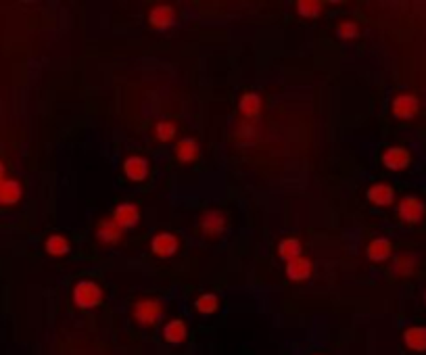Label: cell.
I'll use <instances>...</instances> for the list:
<instances>
[{"label":"cell","instance_id":"6","mask_svg":"<svg viewBox=\"0 0 426 355\" xmlns=\"http://www.w3.org/2000/svg\"><path fill=\"white\" fill-rule=\"evenodd\" d=\"M178 247H180V243L172 232H157L153 236V241H151V251L161 259L174 257Z\"/></svg>","mask_w":426,"mask_h":355},{"label":"cell","instance_id":"16","mask_svg":"<svg viewBox=\"0 0 426 355\" xmlns=\"http://www.w3.org/2000/svg\"><path fill=\"white\" fill-rule=\"evenodd\" d=\"M188 337V328H186V322L176 318V320H169L163 328V339L167 343H172V345H182Z\"/></svg>","mask_w":426,"mask_h":355},{"label":"cell","instance_id":"17","mask_svg":"<svg viewBox=\"0 0 426 355\" xmlns=\"http://www.w3.org/2000/svg\"><path fill=\"white\" fill-rule=\"evenodd\" d=\"M199 142L195 138H182L178 144H176V157H178V161L182 163H195L199 159Z\"/></svg>","mask_w":426,"mask_h":355},{"label":"cell","instance_id":"4","mask_svg":"<svg viewBox=\"0 0 426 355\" xmlns=\"http://www.w3.org/2000/svg\"><path fill=\"white\" fill-rule=\"evenodd\" d=\"M412 163V153L405 146H389L382 153V166L391 172H403Z\"/></svg>","mask_w":426,"mask_h":355},{"label":"cell","instance_id":"23","mask_svg":"<svg viewBox=\"0 0 426 355\" xmlns=\"http://www.w3.org/2000/svg\"><path fill=\"white\" fill-rule=\"evenodd\" d=\"M176 136V124L174 122H157L155 124V138L159 142H169Z\"/></svg>","mask_w":426,"mask_h":355},{"label":"cell","instance_id":"28","mask_svg":"<svg viewBox=\"0 0 426 355\" xmlns=\"http://www.w3.org/2000/svg\"><path fill=\"white\" fill-rule=\"evenodd\" d=\"M424 303H426V293H424Z\"/></svg>","mask_w":426,"mask_h":355},{"label":"cell","instance_id":"22","mask_svg":"<svg viewBox=\"0 0 426 355\" xmlns=\"http://www.w3.org/2000/svg\"><path fill=\"white\" fill-rule=\"evenodd\" d=\"M195 309L203 315H211V313H216L220 309V299L218 295H213V293H203L197 301H195Z\"/></svg>","mask_w":426,"mask_h":355},{"label":"cell","instance_id":"12","mask_svg":"<svg viewBox=\"0 0 426 355\" xmlns=\"http://www.w3.org/2000/svg\"><path fill=\"white\" fill-rule=\"evenodd\" d=\"M123 174L125 178H130L132 182H142L149 176V161L140 155H130L123 161Z\"/></svg>","mask_w":426,"mask_h":355},{"label":"cell","instance_id":"13","mask_svg":"<svg viewBox=\"0 0 426 355\" xmlns=\"http://www.w3.org/2000/svg\"><path fill=\"white\" fill-rule=\"evenodd\" d=\"M366 255L370 261H387L391 255H393V243L389 239H385V236H378V239L370 241V245L366 247Z\"/></svg>","mask_w":426,"mask_h":355},{"label":"cell","instance_id":"8","mask_svg":"<svg viewBox=\"0 0 426 355\" xmlns=\"http://www.w3.org/2000/svg\"><path fill=\"white\" fill-rule=\"evenodd\" d=\"M95 236L101 245H117L123 236V230L115 224L113 218H103L99 224H97V230H95Z\"/></svg>","mask_w":426,"mask_h":355},{"label":"cell","instance_id":"9","mask_svg":"<svg viewBox=\"0 0 426 355\" xmlns=\"http://www.w3.org/2000/svg\"><path fill=\"white\" fill-rule=\"evenodd\" d=\"M366 196H368V201L372 205H376V207H389V205L395 203V190L387 182H376V184H372L368 188Z\"/></svg>","mask_w":426,"mask_h":355},{"label":"cell","instance_id":"26","mask_svg":"<svg viewBox=\"0 0 426 355\" xmlns=\"http://www.w3.org/2000/svg\"><path fill=\"white\" fill-rule=\"evenodd\" d=\"M414 265H416V261H412V257L410 255H401V257H397L395 259V272L397 274H410L412 269H414Z\"/></svg>","mask_w":426,"mask_h":355},{"label":"cell","instance_id":"18","mask_svg":"<svg viewBox=\"0 0 426 355\" xmlns=\"http://www.w3.org/2000/svg\"><path fill=\"white\" fill-rule=\"evenodd\" d=\"M23 194V188L17 180L0 182V205H15Z\"/></svg>","mask_w":426,"mask_h":355},{"label":"cell","instance_id":"27","mask_svg":"<svg viewBox=\"0 0 426 355\" xmlns=\"http://www.w3.org/2000/svg\"><path fill=\"white\" fill-rule=\"evenodd\" d=\"M5 180V168H3V163H0V182Z\"/></svg>","mask_w":426,"mask_h":355},{"label":"cell","instance_id":"14","mask_svg":"<svg viewBox=\"0 0 426 355\" xmlns=\"http://www.w3.org/2000/svg\"><path fill=\"white\" fill-rule=\"evenodd\" d=\"M312 274V261L308 257H297L292 261H286V276L292 282H303Z\"/></svg>","mask_w":426,"mask_h":355},{"label":"cell","instance_id":"5","mask_svg":"<svg viewBox=\"0 0 426 355\" xmlns=\"http://www.w3.org/2000/svg\"><path fill=\"white\" fill-rule=\"evenodd\" d=\"M391 111L397 120H414L420 111V101H418V96H414L410 92L397 94L391 103Z\"/></svg>","mask_w":426,"mask_h":355},{"label":"cell","instance_id":"21","mask_svg":"<svg viewBox=\"0 0 426 355\" xmlns=\"http://www.w3.org/2000/svg\"><path fill=\"white\" fill-rule=\"evenodd\" d=\"M45 249L53 257H63L71 251V245L63 234H51L47 239V243H45Z\"/></svg>","mask_w":426,"mask_h":355},{"label":"cell","instance_id":"20","mask_svg":"<svg viewBox=\"0 0 426 355\" xmlns=\"http://www.w3.org/2000/svg\"><path fill=\"white\" fill-rule=\"evenodd\" d=\"M303 253V247H301V241L295 239V236H286L278 243V255L284 259V261H292L297 257H301Z\"/></svg>","mask_w":426,"mask_h":355},{"label":"cell","instance_id":"10","mask_svg":"<svg viewBox=\"0 0 426 355\" xmlns=\"http://www.w3.org/2000/svg\"><path fill=\"white\" fill-rule=\"evenodd\" d=\"M121 230H130L140 222V209L134 203H119L111 215Z\"/></svg>","mask_w":426,"mask_h":355},{"label":"cell","instance_id":"25","mask_svg":"<svg viewBox=\"0 0 426 355\" xmlns=\"http://www.w3.org/2000/svg\"><path fill=\"white\" fill-rule=\"evenodd\" d=\"M336 34L340 40H353V38L360 36V27L355 21H340L338 27H336Z\"/></svg>","mask_w":426,"mask_h":355},{"label":"cell","instance_id":"3","mask_svg":"<svg viewBox=\"0 0 426 355\" xmlns=\"http://www.w3.org/2000/svg\"><path fill=\"white\" fill-rule=\"evenodd\" d=\"M424 213H426V207H424L420 196H416V194H405V196H401L399 203H397V215L405 224L422 222Z\"/></svg>","mask_w":426,"mask_h":355},{"label":"cell","instance_id":"7","mask_svg":"<svg viewBox=\"0 0 426 355\" xmlns=\"http://www.w3.org/2000/svg\"><path fill=\"white\" fill-rule=\"evenodd\" d=\"M199 226L205 236H220L226 230V213L220 209H207L201 215Z\"/></svg>","mask_w":426,"mask_h":355},{"label":"cell","instance_id":"1","mask_svg":"<svg viewBox=\"0 0 426 355\" xmlns=\"http://www.w3.org/2000/svg\"><path fill=\"white\" fill-rule=\"evenodd\" d=\"M105 295L101 285L92 282V280H79L73 287V303L79 309H95L103 303Z\"/></svg>","mask_w":426,"mask_h":355},{"label":"cell","instance_id":"2","mask_svg":"<svg viewBox=\"0 0 426 355\" xmlns=\"http://www.w3.org/2000/svg\"><path fill=\"white\" fill-rule=\"evenodd\" d=\"M132 315H134V320L142 326H155L163 315V305L155 297H142L134 303Z\"/></svg>","mask_w":426,"mask_h":355},{"label":"cell","instance_id":"15","mask_svg":"<svg viewBox=\"0 0 426 355\" xmlns=\"http://www.w3.org/2000/svg\"><path fill=\"white\" fill-rule=\"evenodd\" d=\"M403 345L414 353L426 351V326H410L403 330Z\"/></svg>","mask_w":426,"mask_h":355},{"label":"cell","instance_id":"24","mask_svg":"<svg viewBox=\"0 0 426 355\" xmlns=\"http://www.w3.org/2000/svg\"><path fill=\"white\" fill-rule=\"evenodd\" d=\"M297 13H299L301 17L314 19V17L322 15V5L320 3H312V0H299V3H297Z\"/></svg>","mask_w":426,"mask_h":355},{"label":"cell","instance_id":"19","mask_svg":"<svg viewBox=\"0 0 426 355\" xmlns=\"http://www.w3.org/2000/svg\"><path fill=\"white\" fill-rule=\"evenodd\" d=\"M238 111L242 113V117H247V120H255V117H258L260 111H262V98H260V94H255V92L242 94L240 101H238Z\"/></svg>","mask_w":426,"mask_h":355},{"label":"cell","instance_id":"11","mask_svg":"<svg viewBox=\"0 0 426 355\" xmlns=\"http://www.w3.org/2000/svg\"><path fill=\"white\" fill-rule=\"evenodd\" d=\"M174 21H176V11H174L172 5H157V7H153L151 13H149V23H151V27H153V29H159V31L169 29V27L174 25Z\"/></svg>","mask_w":426,"mask_h":355}]
</instances>
